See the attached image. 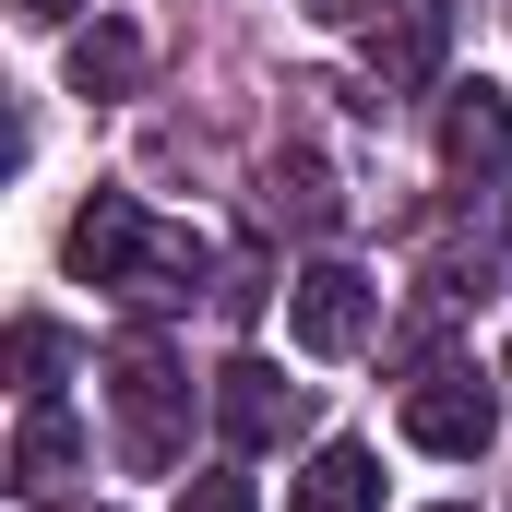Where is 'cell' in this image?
<instances>
[{
  "label": "cell",
  "mask_w": 512,
  "mask_h": 512,
  "mask_svg": "<svg viewBox=\"0 0 512 512\" xmlns=\"http://www.w3.org/2000/svg\"><path fill=\"white\" fill-rule=\"evenodd\" d=\"M60 262L84 274V286H120L131 310H179L203 274H215V251H203V227H155L131 191H96L84 215H72V239H60Z\"/></svg>",
  "instance_id": "6da1fadb"
},
{
  "label": "cell",
  "mask_w": 512,
  "mask_h": 512,
  "mask_svg": "<svg viewBox=\"0 0 512 512\" xmlns=\"http://www.w3.org/2000/svg\"><path fill=\"white\" fill-rule=\"evenodd\" d=\"M108 417H120V465L131 477H167L179 441H191V370H179L155 334H120V358H108Z\"/></svg>",
  "instance_id": "7a4b0ae2"
},
{
  "label": "cell",
  "mask_w": 512,
  "mask_h": 512,
  "mask_svg": "<svg viewBox=\"0 0 512 512\" xmlns=\"http://www.w3.org/2000/svg\"><path fill=\"white\" fill-rule=\"evenodd\" d=\"M405 441H417V453H453V465H477V453L501 441V393H489V370H465V358H429V370L405 382Z\"/></svg>",
  "instance_id": "3957f363"
},
{
  "label": "cell",
  "mask_w": 512,
  "mask_h": 512,
  "mask_svg": "<svg viewBox=\"0 0 512 512\" xmlns=\"http://www.w3.org/2000/svg\"><path fill=\"white\" fill-rule=\"evenodd\" d=\"M370 322H382V286H370L358 262H310V274L286 286V334H298L310 358H358Z\"/></svg>",
  "instance_id": "277c9868"
},
{
  "label": "cell",
  "mask_w": 512,
  "mask_h": 512,
  "mask_svg": "<svg viewBox=\"0 0 512 512\" xmlns=\"http://www.w3.org/2000/svg\"><path fill=\"white\" fill-rule=\"evenodd\" d=\"M215 429H227L239 453H274V441L310 429V382H286L274 358H227V370H215Z\"/></svg>",
  "instance_id": "5b68a950"
},
{
  "label": "cell",
  "mask_w": 512,
  "mask_h": 512,
  "mask_svg": "<svg viewBox=\"0 0 512 512\" xmlns=\"http://www.w3.org/2000/svg\"><path fill=\"white\" fill-rule=\"evenodd\" d=\"M441 167L477 179V191H501V167H512V96L501 84H453V108H441Z\"/></svg>",
  "instance_id": "8992f818"
},
{
  "label": "cell",
  "mask_w": 512,
  "mask_h": 512,
  "mask_svg": "<svg viewBox=\"0 0 512 512\" xmlns=\"http://www.w3.org/2000/svg\"><path fill=\"white\" fill-rule=\"evenodd\" d=\"M72 465H84V429H72V405H60V393H36V405H24V429H12V489H24V501H60V489H72Z\"/></svg>",
  "instance_id": "52a82bcc"
},
{
  "label": "cell",
  "mask_w": 512,
  "mask_h": 512,
  "mask_svg": "<svg viewBox=\"0 0 512 512\" xmlns=\"http://www.w3.org/2000/svg\"><path fill=\"white\" fill-rule=\"evenodd\" d=\"M286 512H382V465H370V441H322V453L298 465Z\"/></svg>",
  "instance_id": "ba28073f"
},
{
  "label": "cell",
  "mask_w": 512,
  "mask_h": 512,
  "mask_svg": "<svg viewBox=\"0 0 512 512\" xmlns=\"http://www.w3.org/2000/svg\"><path fill=\"white\" fill-rule=\"evenodd\" d=\"M370 72H382V96H405V84L441 72V0H405V12H393V36L370 48Z\"/></svg>",
  "instance_id": "9c48e42d"
},
{
  "label": "cell",
  "mask_w": 512,
  "mask_h": 512,
  "mask_svg": "<svg viewBox=\"0 0 512 512\" xmlns=\"http://www.w3.org/2000/svg\"><path fill=\"white\" fill-rule=\"evenodd\" d=\"M131 84H143V36H131V24L72 36V96H131Z\"/></svg>",
  "instance_id": "30bf717a"
},
{
  "label": "cell",
  "mask_w": 512,
  "mask_h": 512,
  "mask_svg": "<svg viewBox=\"0 0 512 512\" xmlns=\"http://www.w3.org/2000/svg\"><path fill=\"white\" fill-rule=\"evenodd\" d=\"M262 203H274L286 227H334V167H322V155H274V167H262Z\"/></svg>",
  "instance_id": "8fae6325"
},
{
  "label": "cell",
  "mask_w": 512,
  "mask_h": 512,
  "mask_svg": "<svg viewBox=\"0 0 512 512\" xmlns=\"http://www.w3.org/2000/svg\"><path fill=\"white\" fill-rule=\"evenodd\" d=\"M12 370H24V393H48V370H60V322H12Z\"/></svg>",
  "instance_id": "7c38bea8"
},
{
  "label": "cell",
  "mask_w": 512,
  "mask_h": 512,
  "mask_svg": "<svg viewBox=\"0 0 512 512\" xmlns=\"http://www.w3.org/2000/svg\"><path fill=\"white\" fill-rule=\"evenodd\" d=\"M179 512H251V477H191Z\"/></svg>",
  "instance_id": "4fadbf2b"
},
{
  "label": "cell",
  "mask_w": 512,
  "mask_h": 512,
  "mask_svg": "<svg viewBox=\"0 0 512 512\" xmlns=\"http://www.w3.org/2000/svg\"><path fill=\"white\" fill-rule=\"evenodd\" d=\"M298 12H310V24H334V36H346V24H382V12H405V0H298Z\"/></svg>",
  "instance_id": "5bb4252c"
},
{
  "label": "cell",
  "mask_w": 512,
  "mask_h": 512,
  "mask_svg": "<svg viewBox=\"0 0 512 512\" xmlns=\"http://www.w3.org/2000/svg\"><path fill=\"white\" fill-rule=\"evenodd\" d=\"M12 12H24V24H72V0H12Z\"/></svg>",
  "instance_id": "9a60e30c"
},
{
  "label": "cell",
  "mask_w": 512,
  "mask_h": 512,
  "mask_svg": "<svg viewBox=\"0 0 512 512\" xmlns=\"http://www.w3.org/2000/svg\"><path fill=\"white\" fill-rule=\"evenodd\" d=\"M501 382H512V346H501Z\"/></svg>",
  "instance_id": "2e32d148"
}]
</instances>
